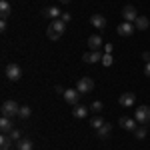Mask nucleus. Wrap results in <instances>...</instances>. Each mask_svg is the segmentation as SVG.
<instances>
[{"instance_id":"f257e3e1","label":"nucleus","mask_w":150,"mask_h":150,"mask_svg":"<svg viewBox=\"0 0 150 150\" xmlns=\"http://www.w3.org/2000/svg\"><path fill=\"white\" fill-rule=\"evenodd\" d=\"M64 30H66V24H64L62 20H60V18H58V20H52V22L48 24L46 36L50 38V40H58L60 36L64 34Z\"/></svg>"},{"instance_id":"f03ea898","label":"nucleus","mask_w":150,"mask_h":150,"mask_svg":"<svg viewBox=\"0 0 150 150\" xmlns=\"http://www.w3.org/2000/svg\"><path fill=\"white\" fill-rule=\"evenodd\" d=\"M0 112H2V116H6V118H14V116H18V112H20V106L14 102V100H6V102L2 104Z\"/></svg>"},{"instance_id":"7ed1b4c3","label":"nucleus","mask_w":150,"mask_h":150,"mask_svg":"<svg viewBox=\"0 0 150 150\" xmlns=\"http://www.w3.org/2000/svg\"><path fill=\"white\" fill-rule=\"evenodd\" d=\"M76 90L80 94H88L94 90V80L92 78H88V76H82L80 80L76 82Z\"/></svg>"},{"instance_id":"20e7f679","label":"nucleus","mask_w":150,"mask_h":150,"mask_svg":"<svg viewBox=\"0 0 150 150\" xmlns=\"http://www.w3.org/2000/svg\"><path fill=\"white\" fill-rule=\"evenodd\" d=\"M134 118H136V122H140V124H148V122H150V106L142 104L140 108H136Z\"/></svg>"},{"instance_id":"39448f33","label":"nucleus","mask_w":150,"mask_h":150,"mask_svg":"<svg viewBox=\"0 0 150 150\" xmlns=\"http://www.w3.org/2000/svg\"><path fill=\"white\" fill-rule=\"evenodd\" d=\"M6 76H8V80H12V82H16V80H20L22 78V68L18 66V64H8L6 66Z\"/></svg>"},{"instance_id":"423d86ee","label":"nucleus","mask_w":150,"mask_h":150,"mask_svg":"<svg viewBox=\"0 0 150 150\" xmlns=\"http://www.w3.org/2000/svg\"><path fill=\"white\" fill-rule=\"evenodd\" d=\"M62 96H64V100H66L68 104H72V106H76V104H78V100H80V92H78L76 88H68V90L62 94Z\"/></svg>"},{"instance_id":"0eeeda50","label":"nucleus","mask_w":150,"mask_h":150,"mask_svg":"<svg viewBox=\"0 0 150 150\" xmlns=\"http://www.w3.org/2000/svg\"><path fill=\"white\" fill-rule=\"evenodd\" d=\"M122 16H124V22L134 24V20L138 18V12H136V8L132 4H128V6H124V10H122Z\"/></svg>"},{"instance_id":"6e6552de","label":"nucleus","mask_w":150,"mask_h":150,"mask_svg":"<svg viewBox=\"0 0 150 150\" xmlns=\"http://www.w3.org/2000/svg\"><path fill=\"white\" fill-rule=\"evenodd\" d=\"M42 16H44V18H48V20L52 22V20H58L62 14H60V8H56V6H48V8H44V10H42Z\"/></svg>"},{"instance_id":"1a4fd4ad","label":"nucleus","mask_w":150,"mask_h":150,"mask_svg":"<svg viewBox=\"0 0 150 150\" xmlns=\"http://www.w3.org/2000/svg\"><path fill=\"white\" fill-rule=\"evenodd\" d=\"M118 102H120V106H124V108H130L132 104L136 102V94L134 92H124L118 98Z\"/></svg>"},{"instance_id":"9d476101","label":"nucleus","mask_w":150,"mask_h":150,"mask_svg":"<svg viewBox=\"0 0 150 150\" xmlns=\"http://www.w3.org/2000/svg\"><path fill=\"white\" fill-rule=\"evenodd\" d=\"M134 30H136V26H134L132 22H122L120 26H118V34L120 36H132Z\"/></svg>"},{"instance_id":"9b49d317","label":"nucleus","mask_w":150,"mask_h":150,"mask_svg":"<svg viewBox=\"0 0 150 150\" xmlns=\"http://www.w3.org/2000/svg\"><path fill=\"white\" fill-rule=\"evenodd\" d=\"M90 24H92L94 28H98V30H104L106 28V18H104L102 14H92L90 16Z\"/></svg>"},{"instance_id":"f8f14e48","label":"nucleus","mask_w":150,"mask_h":150,"mask_svg":"<svg viewBox=\"0 0 150 150\" xmlns=\"http://www.w3.org/2000/svg\"><path fill=\"white\" fill-rule=\"evenodd\" d=\"M118 124L124 128V130H130V132H134V130L138 128L136 126V118H124V116H122V118L118 120Z\"/></svg>"},{"instance_id":"ddd939ff","label":"nucleus","mask_w":150,"mask_h":150,"mask_svg":"<svg viewBox=\"0 0 150 150\" xmlns=\"http://www.w3.org/2000/svg\"><path fill=\"white\" fill-rule=\"evenodd\" d=\"M84 62H88V64H94V62H98V60H102V54L98 52V50H92V52H86L84 56H82Z\"/></svg>"},{"instance_id":"4468645a","label":"nucleus","mask_w":150,"mask_h":150,"mask_svg":"<svg viewBox=\"0 0 150 150\" xmlns=\"http://www.w3.org/2000/svg\"><path fill=\"white\" fill-rule=\"evenodd\" d=\"M0 130H2V134H10L12 130V118H6V116H2L0 118Z\"/></svg>"},{"instance_id":"2eb2a0df","label":"nucleus","mask_w":150,"mask_h":150,"mask_svg":"<svg viewBox=\"0 0 150 150\" xmlns=\"http://www.w3.org/2000/svg\"><path fill=\"white\" fill-rule=\"evenodd\" d=\"M10 12H12L10 2H8V0H2V2H0V16H2V20H6V18L10 16Z\"/></svg>"},{"instance_id":"dca6fc26","label":"nucleus","mask_w":150,"mask_h":150,"mask_svg":"<svg viewBox=\"0 0 150 150\" xmlns=\"http://www.w3.org/2000/svg\"><path fill=\"white\" fill-rule=\"evenodd\" d=\"M72 114H74V118H86L88 116V108L84 104H76L74 110H72Z\"/></svg>"},{"instance_id":"f3484780","label":"nucleus","mask_w":150,"mask_h":150,"mask_svg":"<svg viewBox=\"0 0 150 150\" xmlns=\"http://www.w3.org/2000/svg\"><path fill=\"white\" fill-rule=\"evenodd\" d=\"M134 26H136V30H146L150 26V20L146 16H138V18L134 20Z\"/></svg>"},{"instance_id":"a211bd4d","label":"nucleus","mask_w":150,"mask_h":150,"mask_svg":"<svg viewBox=\"0 0 150 150\" xmlns=\"http://www.w3.org/2000/svg\"><path fill=\"white\" fill-rule=\"evenodd\" d=\"M88 46L92 48V50H98V48L102 46V38H100V36H98V34L90 36V38H88Z\"/></svg>"},{"instance_id":"6ab92c4d","label":"nucleus","mask_w":150,"mask_h":150,"mask_svg":"<svg viewBox=\"0 0 150 150\" xmlns=\"http://www.w3.org/2000/svg\"><path fill=\"white\" fill-rule=\"evenodd\" d=\"M110 132H112V126H110V124H104L102 128H98V130H96L98 138H108V136H110Z\"/></svg>"},{"instance_id":"aec40b11","label":"nucleus","mask_w":150,"mask_h":150,"mask_svg":"<svg viewBox=\"0 0 150 150\" xmlns=\"http://www.w3.org/2000/svg\"><path fill=\"white\" fill-rule=\"evenodd\" d=\"M10 144H12V136L10 134H2V136H0V148L2 150H8Z\"/></svg>"},{"instance_id":"412c9836","label":"nucleus","mask_w":150,"mask_h":150,"mask_svg":"<svg viewBox=\"0 0 150 150\" xmlns=\"http://www.w3.org/2000/svg\"><path fill=\"white\" fill-rule=\"evenodd\" d=\"M18 150H32V140L20 138L18 140Z\"/></svg>"},{"instance_id":"4be33fe9","label":"nucleus","mask_w":150,"mask_h":150,"mask_svg":"<svg viewBox=\"0 0 150 150\" xmlns=\"http://www.w3.org/2000/svg\"><path fill=\"white\" fill-rule=\"evenodd\" d=\"M32 114V108L30 106H20V112H18V118H22V120H26L28 116Z\"/></svg>"},{"instance_id":"5701e85b","label":"nucleus","mask_w":150,"mask_h":150,"mask_svg":"<svg viewBox=\"0 0 150 150\" xmlns=\"http://www.w3.org/2000/svg\"><path fill=\"white\" fill-rule=\"evenodd\" d=\"M90 124H92V128H94V130H98V128H102L104 124H106V122H104V120L100 118V116H96V118H92V122H90Z\"/></svg>"},{"instance_id":"b1692460","label":"nucleus","mask_w":150,"mask_h":150,"mask_svg":"<svg viewBox=\"0 0 150 150\" xmlns=\"http://www.w3.org/2000/svg\"><path fill=\"white\" fill-rule=\"evenodd\" d=\"M134 136H136L138 140H144V138H146V128H144V126L136 128V130H134Z\"/></svg>"},{"instance_id":"393cba45","label":"nucleus","mask_w":150,"mask_h":150,"mask_svg":"<svg viewBox=\"0 0 150 150\" xmlns=\"http://www.w3.org/2000/svg\"><path fill=\"white\" fill-rule=\"evenodd\" d=\"M100 62H102L104 66H112V62H114V58H112V54H104Z\"/></svg>"},{"instance_id":"a878e982","label":"nucleus","mask_w":150,"mask_h":150,"mask_svg":"<svg viewBox=\"0 0 150 150\" xmlns=\"http://www.w3.org/2000/svg\"><path fill=\"white\" fill-rule=\"evenodd\" d=\"M90 108H92V112H102L104 104L100 102V100H96V102H92V106H90Z\"/></svg>"},{"instance_id":"bb28decb","label":"nucleus","mask_w":150,"mask_h":150,"mask_svg":"<svg viewBox=\"0 0 150 150\" xmlns=\"http://www.w3.org/2000/svg\"><path fill=\"white\" fill-rule=\"evenodd\" d=\"M10 136H12V140H20V130H16V128H14V130L10 132Z\"/></svg>"},{"instance_id":"cd10ccee","label":"nucleus","mask_w":150,"mask_h":150,"mask_svg":"<svg viewBox=\"0 0 150 150\" xmlns=\"http://www.w3.org/2000/svg\"><path fill=\"white\" fill-rule=\"evenodd\" d=\"M60 20H62L64 24H68L70 20H72V16H70V14H62V16H60Z\"/></svg>"},{"instance_id":"c85d7f7f","label":"nucleus","mask_w":150,"mask_h":150,"mask_svg":"<svg viewBox=\"0 0 150 150\" xmlns=\"http://www.w3.org/2000/svg\"><path fill=\"white\" fill-rule=\"evenodd\" d=\"M112 52V44L108 42V44H104V54H110Z\"/></svg>"},{"instance_id":"c756f323","label":"nucleus","mask_w":150,"mask_h":150,"mask_svg":"<svg viewBox=\"0 0 150 150\" xmlns=\"http://www.w3.org/2000/svg\"><path fill=\"white\" fill-rule=\"evenodd\" d=\"M144 74L150 76V62H146V66H144Z\"/></svg>"},{"instance_id":"7c9ffc66","label":"nucleus","mask_w":150,"mask_h":150,"mask_svg":"<svg viewBox=\"0 0 150 150\" xmlns=\"http://www.w3.org/2000/svg\"><path fill=\"white\" fill-rule=\"evenodd\" d=\"M142 60H146V62H150V52H144V54H142Z\"/></svg>"},{"instance_id":"2f4dec72","label":"nucleus","mask_w":150,"mask_h":150,"mask_svg":"<svg viewBox=\"0 0 150 150\" xmlns=\"http://www.w3.org/2000/svg\"><path fill=\"white\" fill-rule=\"evenodd\" d=\"M56 92H58V94H64V92H66V88H62V86H56Z\"/></svg>"},{"instance_id":"473e14b6","label":"nucleus","mask_w":150,"mask_h":150,"mask_svg":"<svg viewBox=\"0 0 150 150\" xmlns=\"http://www.w3.org/2000/svg\"><path fill=\"white\" fill-rule=\"evenodd\" d=\"M0 30H2V32L6 30V20H2V22H0Z\"/></svg>"},{"instance_id":"72a5a7b5","label":"nucleus","mask_w":150,"mask_h":150,"mask_svg":"<svg viewBox=\"0 0 150 150\" xmlns=\"http://www.w3.org/2000/svg\"><path fill=\"white\" fill-rule=\"evenodd\" d=\"M60 2H62V4H68V2H70V0H60Z\"/></svg>"}]
</instances>
